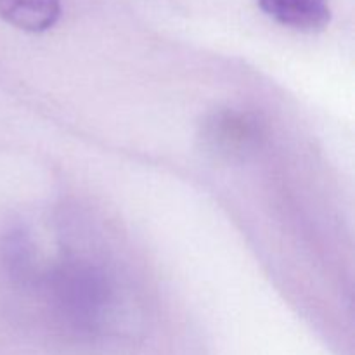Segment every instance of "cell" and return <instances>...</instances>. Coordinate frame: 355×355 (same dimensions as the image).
<instances>
[{"label":"cell","instance_id":"1","mask_svg":"<svg viewBox=\"0 0 355 355\" xmlns=\"http://www.w3.org/2000/svg\"><path fill=\"white\" fill-rule=\"evenodd\" d=\"M54 291L66 318L85 329L101 328L114 302L110 277L89 263H69L59 269Z\"/></svg>","mask_w":355,"mask_h":355},{"label":"cell","instance_id":"2","mask_svg":"<svg viewBox=\"0 0 355 355\" xmlns=\"http://www.w3.org/2000/svg\"><path fill=\"white\" fill-rule=\"evenodd\" d=\"M198 139L210 158L241 163L263 144V125L253 113L239 107H218L203 118Z\"/></svg>","mask_w":355,"mask_h":355},{"label":"cell","instance_id":"3","mask_svg":"<svg viewBox=\"0 0 355 355\" xmlns=\"http://www.w3.org/2000/svg\"><path fill=\"white\" fill-rule=\"evenodd\" d=\"M257 3L270 19L293 30H324L331 19L328 0H257Z\"/></svg>","mask_w":355,"mask_h":355},{"label":"cell","instance_id":"4","mask_svg":"<svg viewBox=\"0 0 355 355\" xmlns=\"http://www.w3.org/2000/svg\"><path fill=\"white\" fill-rule=\"evenodd\" d=\"M0 17L17 30L42 33L61 17L59 0H0Z\"/></svg>","mask_w":355,"mask_h":355}]
</instances>
